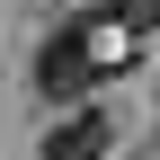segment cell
<instances>
[{
	"label": "cell",
	"mask_w": 160,
	"mask_h": 160,
	"mask_svg": "<svg viewBox=\"0 0 160 160\" xmlns=\"http://www.w3.org/2000/svg\"><path fill=\"white\" fill-rule=\"evenodd\" d=\"M89 80H98V45H89L80 27H53L45 45H36V89H45L53 107H80Z\"/></svg>",
	"instance_id": "obj_1"
},
{
	"label": "cell",
	"mask_w": 160,
	"mask_h": 160,
	"mask_svg": "<svg viewBox=\"0 0 160 160\" xmlns=\"http://www.w3.org/2000/svg\"><path fill=\"white\" fill-rule=\"evenodd\" d=\"M45 160H107V116L98 107H71L62 125L45 133Z\"/></svg>",
	"instance_id": "obj_2"
},
{
	"label": "cell",
	"mask_w": 160,
	"mask_h": 160,
	"mask_svg": "<svg viewBox=\"0 0 160 160\" xmlns=\"http://www.w3.org/2000/svg\"><path fill=\"white\" fill-rule=\"evenodd\" d=\"M125 27H160V0H125Z\"/></svg>",
	"instance_id": "obj_3"
},
{
	"label": "cell",
	"mask_w": 160,
	"mask_h": 160,
	"mask_svg": "<svg viewBox=\"0 0 160 160\" xmlns=\"http://www.w3.org/2000/svg\"><path fill=\"white\" fill-rule=\"evenodd\" d=\"M133 160H160V142H151V151H133Z\"/></svg>",
	"instance_id": "obj_4"
}]
</instances>
